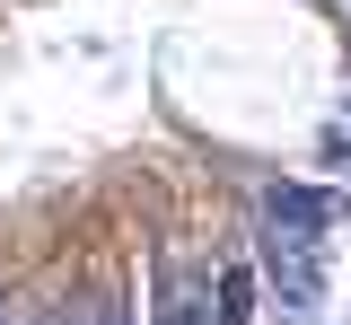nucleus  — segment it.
Returning <instances> with one entry per match:
<instances>
[{
	"label": "nucleus",
	"instance_id": "obj_1",
	"mask_svg": "<svg viewBox=\"0 0 351 325\" xmlns=\"http://www.w3.org/2000/svg\"><path fill=\"white\" fill-rule=\"evenodd\" d=\"M325 229H334V202L316 185L263 193V273L281 281L290 308H316V290H325Z\"/></svg>",
	"mask_w": 351,
	"mask_h": 325
},
{
	"label": "nucleus",
	"instance_id": "obj_2",
	"mask_svg": "<svg viewBox=\"0 0 351 325\" xmlns=\"http://www.w3.org/2000/svg\"><path fill=\"white\" fill-rule=\"evenodd\" d=\"M158 325H211V290H202V281H167V308H158Z\"/></svg>",
	"mask_w": 351,
	"mask_h": 325
},
{
	"label": "nucleus",
	"instance_id": "obj_3",
	"mask_svg": "<svg viewBox=\"0 0 351 325\" xmlns=\"http://www.w3.org/2000/svg\"><path fill=\"white\" fill-rule=\"evenodd\" d=\"M246 299H255V273H219V325H246Z\"/></svg>",
	"mask_w": 351,
	"mask_h": 325
},
{
	"label": "nucleus",
	"instance_id": "obj_4",
	"mask_svg": "<svg viewBox=\"0 0 351 325\" xmlns=\"http://www.w3.org/2000/svg\"><path fill=\"white\" fill-rule=\"evenodd\" d=\"M97 325H132V299H123V290H106V299H97Z\"/></svg>",
	"mask_w": 351,
	"mask_h": 325
},
{
	"label": "nucleus",
	"instance_id": "obj_5",
	"mask_svg": "<svg viewBox=\"0 0 351 325\" xmlns=\"http://www.w3.org/2000/svg\"><path fill=\"white\" fill-rule=\"evenodd\" d=\"M36 325H97V308H71V299H62V308H44Z\"/></svg>",
	"mask_w": 351,
	"mask_h": 325
},
{
	"label": "nucleus",
	"instance_id": "obj_6",
	"mask_svg": "<svg viewBox=\"0 0 351 325\" xmlns=\"http://www.w3.org/2000/svg\"><path fill=\"white\" fill-rule=\"evenodd\" d=\"M334 149H351V106H343V123H334Z\"/></svg>",
	"mask_w": 351,
	"mask_h": 325
},
{
	"label": "nucleus",
	"instance_id": "obj_7",
	"mask_svg": "<svg viewBox=\"0 0 351 325\" xmlns=\"http://www.w3.org/2000/svg\"><path fill=\"white\" fill-rule=\"evenodd\" d=\"M0 325H18V308H9V299H0Z\"/></svg>",
	"mask_w": 351,
	"mask_h": 325
}]
</instances>
